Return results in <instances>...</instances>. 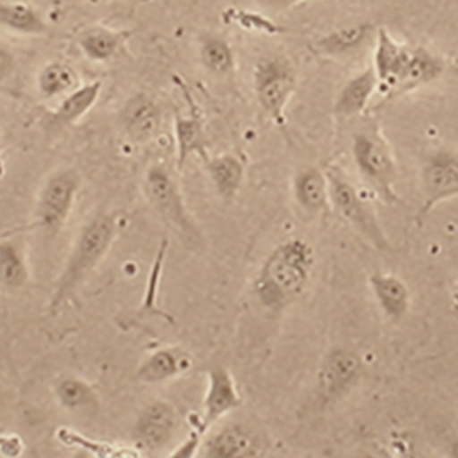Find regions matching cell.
<instances>
[{
	"mask_svg": "<svg viewBox=\"0 0 458 458\" xmlns=\"http://www.w3.org/2000/svg\"><path fill=\"white\" fill-rule=\"evenodd\" d=\"M315 266L313 246L304 239H291L276 246L261 266L254 291L263 308L282 310L308 289Z\"/></svg>",
	"mask_w": 458,
	"mask_h": 458,
	"instance_id": "cell-1",
	"label": "cell"
},
{
	"mask_svg": "<svg viewBox=\"0 0 458 458\" xmlns=\"http://www.w3.org/2000/svg\"><path fill=\"white\" fill-rule=\"evenodd\" d=\"M114 237L116 224L114 216L110 214H98L84 226L62 276H58L57 284L54 287L51 300L53 312L79 289L80 284L92 274L99 261L105 259Z\"/></svg>",
	"mask_w": 458,
	"mask_h": 458,
	"instance_id": "cell-2",
	"label": "cell"
},
{
	"mask_svg": "<svg viewBox=\"0 0 458 458\" xmlns=\"http://www.w3.org/2000/svg\"><path fill=\"white\" fill-rule=\"evenodd\" d=\"M352 155L358 172L375 188L382 200L396 202L397 164L384 138L369 131L356 133L352 142Z\"/></svg>",
	"mask_w": 458,
	"mask_h": 458,
	"instance_id": "cell-3",
	"label": "cell"
},
{
	"mask_svg": "<svg viewBox=\"0 0 458 458\" xmlns=\"http://www.w3.org/2000/svg\"><path fill=\"white\" fill-rule=\"evenodd\" d=\"M254 89L261 110L272 120L282 123L297 89V72L283 55L261 58L254 69Z\"/></svg>",
	"mask_w": 458,
	"mask_h": 458,
	"instance_id": "cell-4",
	"label": "cell"
},
{
	"mask_svg": "<svg viewBox=\"0 0 458 458\" xmlns=\"http://www.w3.org/2000/svg\"><path fill=\"white\" fill-rule=\"evenodd\" d=\"M327 179L330 202L339 216L358 229L376 250H390V242L386 239V231L380 226L375 211L360 198L353 183L338 170L328 172Z\"/></svg>",
	"mask_w": 458,
	"mask_h": 458,
	"instance_id": "cell-5",
	"label": "cell"
},
{
	"mask_svg": "<svg viewBox=\"0 0 458 458\" xmlns=\"http://www.w3.org/2000/svg\"><path fill=\"white\" fill-rule=\"evenodd\" d=\"M362 370V360L353 350L343 347L330 350L318 370V396L327 403L338 402L360 382Z\"/></svg>",
	"mask_w": 458,
	"mask_h": 458,
	"instance_id": "cell-6",
	"label": "cell"
},
{
	"mask_svg": "<svg viewBox=\"0 0 458 458\" xmlns=\"http://www.w3.org/2000/svg\"><path fill=\"white\" fill-rule=\"evenodd\" d=\"M79 190L80 176L75 170H62L49 177L37 203L36 226L60 228L68 220Z\"/></svg>",
	"mask_w": 458,
	"mask_h": 458,
	"instance_id": "cell-7",
	"label": "cell"
},
{
	"mask_svg": "<svg viewBox=\"0 0 458 458\" xmlns=\"http://www.w3.org/2000/svg\"><path fill=\"white\" fill-rule=\"evenodd\" d=\"M425 202L419 217H425L443 200L458 198V157L451 151H436L428 157L422 170Z\"/></svg>",
	"mask_w": 458,
	"mask_h": 458,
	"instance_id": "cell-8",
	"label": "cell"
},
{
	"mask_svg": "<svg viewBox=\"0 0 458 458\" xmlns=\"http://www.w3.org/2000/svg\"><path fill=\"white\" fill-rule=\"evenodd\" d=\"M179 427V414L168 402L147 406L133 428V440L142 453H155L170 443Z\"/></svg>",
	"mask_w": 458,
	"mask_h": 458,
	"instance_id": "cell-9",
	"label": "cell"
},
{
	"mask_svg": "<svg viewBox=\"0 0 458 458\" xmlns=\"http://www.w3.org/2000/svg\"><path fill=\"white\" fill-rule=\"evenodd\" d=\"M146 193L147 198L150 199L151 205L168 222H172L176 228L181 229L183 234H194L193 224L185 211L176 182L173 181L167 170L161 167H153L148 170L146 176Z\"/></svg>",
	"mask_w": 458,
	"mask_h": 458,
	"instance_id": "cell-10",
	"label": "cell"
},
{
	"mask_svg": "<svg viewBox=\"0 0 458 458\" xmlns=\"http://www.w3.org/2000/svg\"><path fill=\"white\" fill-rule=\"evenodd\" d=\"M411 54V47L397 42L391 36L386 28H379L376 32L375 58H373V69L377 75L379 89L386 95L394 90L396 84L401 80L402 72L405 69L408 58Z\"/></svg>",
	"mask_w": 458,
	"mask_h": 458,
	"instance_id": "cell-11",
	"label": "cell"
},
{
	"mask_svg": "<svg viewBox=\"0 0 458 458\" xmlns=\"http://www.w3.org/2000/svg\"><path fill=\"white\" fill-rule=\"evenodd\" d=\"M203 403L205 411L202 420L196 428L202 434H205L213 423L217 422L220 417L242 405V397L237 391L234 379L226 369L217 367L208 371V391Z\"/></svg>",
	"mask_w": 458,
	"mask_h": 458,
	"instance_id": "cell-12",
	"label": "cell"
},
{
	"mask_svg": "<svg viewBox=\"0 0 458 458\" xmlns=\"http://www.w3.org/2000/svg\"><path fill=\"white\" fill-rule=\"evenodd\" d=\"M445 60L428 47H411V54L408 58L405 69L402 72L401 80L394 90L388 95V98H399L402 95L410 94L416 89L431 84L440 79L445 72Z\"/></svg>",
	"mask_w": 458,
	"mask_h": 458,
	"instance_id": "cell-13",
	"label": "cell"
},
{
	"mask_svg": "<svg viewBox=\"0 0 458 458\" xmlns=\"http://www.w3.org/2000/svg\"><path fill=\"white\" fill-rule=\"evenodd\" d=\"M263 454V440L257 432L240 425H231L217 432L203 449L209 458H250Z\"/></svg>",
	"mask_w": 458,
	"mask_h": 458,
	"instance_id": "cell-14",
	"label": "cell"
},
{
	"mask_svg": "<svg viewBox=\"0 0 458 458\" xmlns=\"http://www.w3.org/2000/svg\"><path fill=\"white\" fill-rule=\"evenodd\" d=\"M121 124L133 141H150L161 127V109L150 97L133 95L121 110Z\"/></svg>",
	"mask_w": 458,
	"mask_h": 458,
	"instance_id": "cell-15",
	"label": "cell"
},
{
	"mask_svg": "<svg viewBox=\"0 0 458 458\" xmlns=\"http://www.w3.org/2000/svg\"><path fill=\"white\" fill-rule=\"evenodd\" d=\"M379 81L373 66L365 68L344 84L335 99L334 112L338 118H353L362 114L370 105Z\"/></svg>",
	"mask_w": 458,
	"mask_h": 458,
	"instance_id": "cell-16",
	"label": "cell"
},
{
	"mask_svg": "<svg viewBox=\"0 0 458 458\" xmlns=\"http://www.w3.org/2000/svg\"><path fill=\"white\" fill-rule=\"evenodd\" d=\"M373 297L386 317L399 321L405 317L411 304V292L406 283L393 274L376 272L369 278Z\"/></svg>",
	"mask_w": 458,
	"mask_h": 458,
	"instance_id": "cell-17",
	"label": "cell"
},
{
	"mask_svg": "<svg viewBox=\"0 0 458 458\" xmlns=\"http://www.w3.org/2000/svg\"><path fill=\"white\" fill-rule=\"evenodd\" d=\"M293 194L304 211L310 214L321 213L330 202L327 174L315 167L298 172L293 179Z\"/></svg>",
	"mask_w": 458,
	"mask_h": 458,
	"instance_id": "cell-18",
	"label": "cell"
},
{
	"mask_svg": "<svg viewBox=\"0 0 458 458\" xmlns=\"http://www.w3.org/2000/svg\"><path fill=\"white\" fill-rule=\"evenodd\" d=\"M191 369L187 353L177 349H161L150 354L138 370V379L146 384H161Z\"/></svg>",
	"mask_w": 458,
	"mask_h": 458,
	"instance_id": "cell-19",
	"label": "cell"
},
{
	"mask_svg": "<svg viewBox=\"0 0 458 458\" xmlns=\"http://www.w3.org/2000/svg\"><path fill=\"white\" fill-rule=\"evenodd\" d=\"M373 34L371 23H356L350 27H341L321 37L315 47L319 54L328 57H344L360 51Z\"/></svg>",
	"mask_w": 458,
	"mask_h": 458,
	"instance_id": "cell-20",
	"label": "cell"
},
{
	"mask_svg": "<svg viewBox=\"0 0 458 458\" xmlns=\"http://www.w3.org/2000/svg\"><path fill=\"white\" fill-rule=\"evenodd\" d=\"M125 38V32L105 27H89L80 34L79 47L90 62L105 63L118 55Z\"/></svg>",
	"mask_w": 458,
	"mask_h": 458,
	"instance_id": "cell-21",
	"label": "cell"
},
{
	"mask_svg": "<svg viewBox=\"0 0 458 458\" xmlns=\"http://www.w3.org/2000/svg\"><path fill=\"white\" fill-rule=\"evenodd\" d=\"M0 25L21 36H43L47 25L40 11L28 2H6L0 5Z\"/></svg>",
	"mask_w": 458,
	"mask_h": 458,
	"instance_id": "cell-22",
	"label": "cell"
},
{
	"mask_svg": "<svg viewBox=\"0 0 458 458\" xmlns=\"http://www.w3.org/2000/svg\"><path fill=\"white\" fill-rule=\"evenodd\" d=\"M101 90H103L101 81L83 84L81 88L79 86L73 89L72 92H69L58 105L57 112L54 114L51 123L55 125H71L81 120L98 101Z\"/></svg>",
	"mask_w": 458,
	"mask_h": 458,
	"instance_id": "cell-23",
	"label": "cell"
},
{
	"mask_svg": "<svg viewBox=\"0 0 458 458\" xmlns=\"http://www.w3.org/2000/svg\"><path fill=\"white\" fill-rule=\"evenodd\" d=\"M174 133L177 141V161L179 168H182L188 157L198 153L203 161H208L207 140L203 133L202 124L196 116H176L174 118Z\"/></svg>",
	"mask_w": 458,
	"mask_h": 458,
	"instance_id": "cell-24",
	"label": "cell"
},
{
	"mask_svg": "<svg viewBox=\"0 0 458 458\" xmlns=\"http://www.w3.org/2000/svg\"><path fill=\"white\" fill-rule=\"evenodd\" d=\"M38 94L45 99H53L69 94L79 88V77L68 63L51 62L38 73L37 79Z\"/></svg>",
	"mask_w": 458,
	"mask_h": 458,
	"instance_id": "cell-25",
	"label": "cell"
},
{
	"mask_svg": "<svg viewBox=\"0 0 458 458\" xmlns=\"http://www.w3.org/2000/svg\"><path fill=\"white\" fill-rule=\"evenodd\" d=\"M205 164L217 193L224 198H233L239 191L245 174L242 162L235 157L224 155L208 159Z\"/></svg>",
	"mask_w": 458,
	"mask_h": 458,
	"instance_id": "cell-26",
	"label": "cell"
},
{
	"mask_svg": "<svg viewBox=\"0 0 458 458\" xmlns=\"http://www.w3.org/2000/svg\"><path fill=\"white\" fill-rule=\"evenodd\" d=\"M58 442L63 443L64 446L71 448H80L86 453L98 458H138L141 457L140 449L123 448V446H114L110 443L98 442L92 438L86 437L80 432L73 431L71 428L62 427L55 432Z\"/></svg>",
	"mask_w": 458,
	"mask_h": 458,
	"instance_id": "cell-27",
	"label": "cell"
},
{
	"mask_svg": "<svg viewBox=\"0 0 458 458\" xmlns=\"http://www.w3.org/2000/svg\"><path fill=\"white\" fill-rule=\"evenodd\" d=\"M200 62L214 75H226L234 69V53L224 37L208 34L200 42Z\"/></svg>",
	"mask_w": 458,
	"mask_h": 458,
	"instance_id": "cell-28",
	"label": "cell"
},
{
	"mask_svg": "<svg viewBox=\"0 0 458 458\" xmlns=\"http://www.w3.org/2000/svg\"><path fill=\"white\" fill-rule=\"evenodd\" d=\"M55 396L60 405L68 411H84L98 405L94 388L77 377L58 380L55 386Z\"/></svg>",
	"mask_w": 458,
	"mask_h": 458,
	"instance_id": "cell-29",
	"label": "cell"
},
{
	"mask_svg": "<svg viewBox=\"0 0 458 458\" xmlns=\"http://www.w3.org/2000/svg\"><path fill=\"white\" fill-rule=\"evenodd\" d=\"M0 276L2 283L8 287H21L27 283V266L21 252L11 243H4L0 248Z\"/></svg>",
	"mask_w": 458,
	"mask_h": 458,
	"instance_id": "cell-30",
	"label": "cell"
},
{
	"mask_svg": "<svg viewBox=\"0 0 458 458\" xmlns=\"http://www.w3.org/2000/svg\"><path fill=\"white\" fill-rule=\"evenodd\" d=\"M25 451V443L21 436L17 434H2L0 437V453L2 457L17 458L21 457Z\"/></svg>",
	"mask_w": 458,
	"mask_h": 458,
	"instance_id": "cell-31",
	"label": "cell"
},
{
	"mask_svg": "<svg viewBox=\"0 0 458 458\" xmlns=\"http://www.w3.org/2000/svg\"><path fill=\"white\" fill-rule=\"evenodd\" d=\"M203 434L198 429L191 432V436L185 440V442L176 449V453L172 454L174 458H191L194 454L198 453L199 446H200V440H202Z\"/></svg>",
	"mask_w": 458,
	"mask_h": 458,
	"instance_id": "cell-32",
	"label": "cell"
},
{
	"mask_svg": "<svg viewBox=\"0 0 458 458\" xmlns=\"http://www.w3.org/2000/svg\"><path fill=\"white\" fill-rule=\"evenodd\" d=\"M301 2H306V0H260L261 5L276 11L289 10L292 6L298 5Z\"/></svg>",
	"mask_w": 458,
	"mask_h": 458,
	"instance_id": "cell-33",
	"label": "cell"
},
{
	"mask_svg": "<svg viewBox=\"0 0 458 458\" xmlns=\"http://www.w3.org/2000/svg\"><path fill=\"white\" fill-rule=\"evenodd\" d=\"M451 455L458 458V438L454 440L453 445H451Z\"/></svg>",
	"mask_w": 458,
	"mask_h": 458,
	"instance_id": "cell-34",
	"label": "cell"
},
{
	"mask_svg": "<svg viewBox=\"0 0 458 458\" xmlns=\"http://www.w3.org/2000/svg\"><path fill=\"white\" fill-rule=\"evenodd\" d=\"M455 301H457V304H458V291H457V293H455Z\"/></svg>",
	"mask_w": 458,
	"mask_h": 458,
	"instance_id": "cell-35",
	"label": "cell"
},
{
	"mask_svg": "<svg viewBox=\"0 0 458 458\" xmlns=\"http://www.w3.org/2000/svg\"><path fill=\"white\" fill-rule=\"evenodd\" d=\"M99 2H105V0H99Z\"/></svg>",
	"mask_w": 458,
	"mask_h": 458,
	"instance_id": "cell-36",
	"label": "cell"
}]
</instances>
